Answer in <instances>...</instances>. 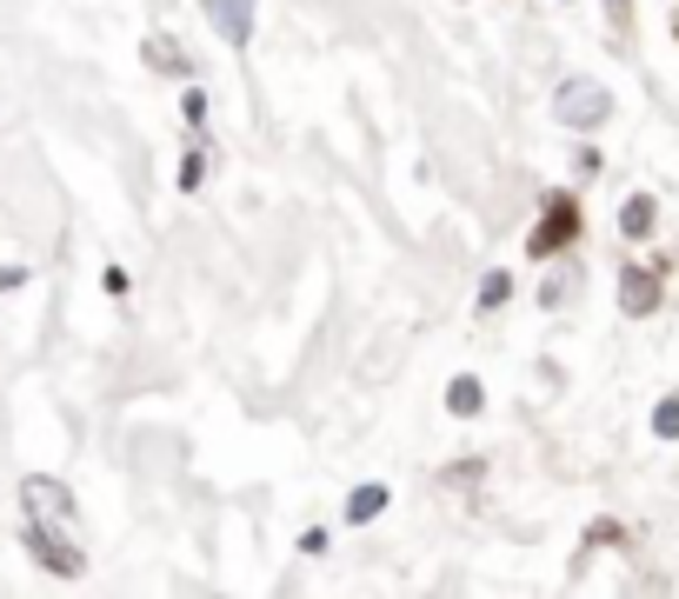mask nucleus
Masks as SVG:
<instances>
[{"mask_svg":"<svg viewBox=\"0 0 679 599\" xmlns=\"http://www.w3.org/2000/svg\"><path fill=\"white\" fill-rule=\"evenodd\" d=\"M613 114V94L592 88V80H573V88H560V120L566 127H600Z\"/></svg>","mask_w":679,"mask_h":599,"instance_id":"nucleus-1","label":"nucleus"},{"mask_svg":"<svg viewBox=\"0 0 679 599\" xmlns=\"http://www.w3.org/2000/svg\"><path fill=\"white\" fill-rule=\"evenodd\" d=\"M573 233H579V207H573V200H553V207H546V220L533 227L527 253H533V261H553V253H560Z\"/></svg>","mask_w":679,"mask_h":599,"instance_id":"nucleus-2","label":"nucleus"},{"mask_svg":"<svg viewBox=\"0 0 679 599\" xmlns=\"http://www.w3.org/2000/svg\"><path fill=\"white\" fill-rule=\"evenodd\" d=\"M207 14H214V27H220L233 47H246V34H253V0H207Z\"/></svg>","mask_w":679,"mask_h":599,"instance_id":"nucleus-3","label":"nucleus"},{"mask_svg":"<svg viewBox=\"0 0 679 599\" xmlns=\"http://www.w3.org/2000/svg\"><path fill=\"white\" fill-rule=\"evenodd\" d=\"M620 307H626V313H653V307H659V280L640 274V267H626V274H620Z\"/></svg>","mask_w":679,"mask_h":599,"instance_id":"nucleus-4","label":"nucleus"},{"mask_svg":"<svg viewBox=\"0 0 679 599\" xmlns=\"http://www.w3.org/2000/svg\"><path fill=\"white\" fill-rule=\"evenodd\" d=\"M447 406H453V413H460V419H473V413H480V406H486V387H480V380H473V373H460V380H453V387H447Z\"/></svg>","mask_w":679,"mask_h":599,"instance_id":"nucleus-5","label":"nucleus"},{"mask_svg":"<svg viewBox=\"0 0 679 599\" xmlns=\"http://www.w3.org/2000/svg\"><path fill=\"white\" fill-rule=\"evenodd\" d=\"M620 227H626V240H646V233H653V200L633 194V200L620 207Z\"/></svg>","mask_w":679,"mask_h":599,"instance_id":"nucleus-6","label":"nucleus"},{"mask_svg":"<svg viewBox=\"0 0 679 599\" xmlns=\"http://www.w3.org/2000/svg\"><path fill=\"white\" fill-rule=\"evenodd\" d=\"M380 506H387V486H354V499H347V520H354V527H367Z\"/></svg>","mask_w":679,"mask_h":599,"instance_id":"nucleus-7","label":"nucleus"},{"mask_svg":"<svg viewBox=\"0 0 679 599\" xmlns=\"http://www.w3.org/2000/svg\"><path fill=\"white\" fill-rule=\"evenodd\" d=\"M27 499H34V512H73L67 486H54V480H27Z\"/></svg>","mask_w":679,"mask_h":599,"instance_id":"nucleus-8","label":"nucleus"},{"mask_svg":"<svg viewBox=\"0 0 679 599\" xmlns=\"http://www.w3.org/2000/svg\"><path fill=\"white\" fill-rule=\"evenodd\" d=\"M147 60H153V67H166V73H187V60H181V47H174V41H166V34H160V41H147Z\"/></svg>","mask_w":679,"mask_h":599,"instance_id":"nucleus-9","label":"nucleus"},{"mask_svg":"<svg viewBox=\"0 0 679 599\" xmlns=\"http://www.w3.org/2000/svg\"><path fill=\"white\" fill-rule=\"evenodd\" d=\"M653 434H659V440H679V393H672V400H659V413H653Z\"/></svg>","mask_w":679,"mask_h":599,"instance_id":"nucleus-10","label":"nucleus"},{"mask_svg":"<svg viewBox=\"0 0 679 599\" xmlns=\"http://www.w3.org/2000/svg\"><path fill=\"white\" fill-rule=\"evenodd\" d=\"M506 293H514V280H506V274H486V280H480V307H506Z\"/></svg>","mask_w":679,"mask_h":599,"instance_id":"nucleus-11","label":"nucleus"},{"mask_svg":"<svg viewBox=\"0 0 679 599\" xmlns=\"http://www.w3.org/2000/svg\"><path fill=\"white\" fill-rule=\"evenodd\" d=\"M200 181H207V160H200V153H187V160H181V187H187V194H194V187H200Z\"/></svg>","mask_w":679,"mask_h":599,"instance_id":"nucleus-12","label":"nucleus"},{"mask_svg":"<svg viewBox=\"0 0 679 599\" xmlns=\"http://www.w3.org/2000/svg\"><path fill=\"white\" fill-rule=\"evenodd\" d=\"M181 114H187V127H200V120H207V94H200V88H187V101H181Z\"/></svg>","mask_w":679,"mask_h":599,"instance_id":"nucleus-13","label":"nucleus"},{"mask_svg":"<svg viewBox=\"0 0 679 599\" xmlns=\"http://www.w3.org/2000/svg\"><path fill=\"white\" fill-rule=\"evenodd\" d=\"M14 287H27V267H0V293H14Z\"/></svg>","mask_w":679,"mask_h":599,"instance_id":"nucleus-14","label":"nucleus"},{"mask_svg":"<svg viewBox=\"0 0 679 599\" xmlns=\"http://www.w3.org/2000/svg\"><path fill=\"white\" fill-rule=\"evenodd\" d=\"M607 8H613V14H620V21H626V8H633V0H607Z\"/></svg>","mask_w":679,"mask_h":599,"instance_id":"nucleus-15","label":"nucleus"}]
</instances>
